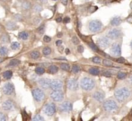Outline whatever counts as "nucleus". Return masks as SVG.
I'll use <instances>...</instances> for the list:
<instances>
[{
	"mask_svg": "<svg viewBox=\"0 0 132 121\" xmlns=\"http://www.w3.org/2000/svg\"><path fill=\"white\" fill-rule=\"evenodd\" d=\"M127 21H128L129 23H132V15H130L129 17H128V19H127Z\"/></svg>",
	"mask_w": 132,
	"mask_h": 121,
	"instance_id": "603ef678",
	"label": "nucleus"
},
{
	"mask_svg": "<svg viewBox=\"0 0 132 121\" xmlns=\"http://www.w3.org/2000/svg\"><path fill=\"white\" fill-rule=\"evenodd\" d=\"M80 86L84 91L89 92V91H92L93 89L95 87V82H94V80L93 78L84 76L81 79Z\"/></svg>",
	"mask_w": 132,
	"mask_h": 121,
	"instance_id": "f03ea898",
	"label": "nucleus"
},
{
	"mask_svg": "<svg viewBox=\"0 0 132 121\" xmlns=\"http://www.w3.org/2000/svg\"><path fill=\"white\" fill-rule=\"evenodd\" d=\"M3 75H4V77L6 78V79H10V78L12 77V75H13V72L10 71V70L6 71V72L3 74Z\"/></svg>",
	"mask_w": 132,
	"mask_h": 121,
	"instance_id": "7c9ffc66",
	"label": "nucleus"
},
{
	"mask_svg": "<svg viewBox=\"0 0 132 121\" xmlns=\"http://www.w3.org/2000/svg\"><path fill=\"white\" fill-rule=\"evenodd\" d=\"M63 22H65V23H67V22H70V18H69V17H65V18H64V20H63Z\"/></svg>",
	"mask_w": 132,
	"mask_h": 121,
	"instance_id": "09e8293b",
	"label": "nucleus"
},
{
	"mask_svg": "<svg viewBox=\"0 0 132 121\" xmlns=\"http://www.w3.org/2000/svg\"><path fill=\"white\" fill-rule=\"evenodd\" d=\"M1 41L3 43H7V42L10 41V38H9V36H8L7 34H5V35H3V36L1 37Z\"/></svg>",
	"mask_w": 132,
	"mask_h": 121,
	"instance_id": "c756f323",
	"label": "nucleus"
},
{
	"mask_svg": "<svg viewBox=\"0 0 132 121\" xmlns=\"http://www.w3.org/2000/svg\"><path fill=\"white\" fill-rule=\"evenodd\" d=\"M50 97L54 101H62L63 99H64V92L61 90L53 91L50 94Z\"/></svg>",
	"mask_w": 132,
	"mask_h": 121,
	"instance_id": "9d476101",
	"label": "nucleus"
},
{
	"mask_svg": "<svg viewBox=\"0 0 132 121\" xmlns=\"http://www.w3.org/2000/svg\"><path fill=\"white\" fill-rule=\"evenodd\" d=\"M7 52H8V50L6 47H1V48H0V55L6 56L7 54Z\"/></svg>",
	"mask_w": 132,
	"mask_h": 121,
	"instance_id": "f704fd0d",
	"label": "nucleus"
},
{
	"mask_svg": "<svg viewBox=\"0 0 132 121\" xmlns=\"http://www.w3.org/2000/svg\"><path fill=\"white\" fill-rule=\"evenodd\" d=\"M128 81H129V83H130V84H132V74L130 75V76H129V80H128Z\"/></svg>",
	"mask_w": 132,
	"mask_h": 121,
	"instance_id": "5fc2aeb1",
	"label": "nucleus"
},
{
	"mask_svg": "<svg viewBox=\"0 0 132 121\" xmlns=\"http://www.w3.org/2000/svg\"><path fill=\"white\" fill-rule=\"evenodd\" d=\"M0 32H1V27H0Z\"/></svg>",
	"mask_w": 132,
	"mask_h": 121,
	"instance_id": "680f3d73",
	"label": "nucleus"
},
{
	"mask_svg": "<svg viewBox=\"0 0 132 121\" xmlns=\"http://www.w3.org/2000/svg\"><path fill=\"white\" fill-rule=\"evenodd\" d=\"M72 110H73V106H72V103L69 101H65V102L61 103L59 106V110L61 112L68 113L70 111H72Z\"/></svg>",
	"mask_w": 132,
	"mask_h": 121,
	"instance_id": "9b49d317",
	"label": "nucleus"
},
{
	"mask_svg": "<svg viewBox=\"0 0 132 121\" xmlns=\"http://www.w3.org/2000/svg\"><path fill=\"white\" fill-rule=\"evenodd\" d=\"M2 107L5 110H11L15 108V103L12 100H6L3 102Z\"/></svg>",
	"mask_w": 132,
	"mask_h": 121,
	"instance_id": "dca6fc26",
	"label": "nucleus"
},
{
	"mask_svg": "<svg viewBox=\"0 0 132 121\" xmlns=\"http://www.w3.org/2000/svg\"><path fill=\"white\" fill-rule=\"evenodd\" d=\"M116 61H117L118 63H124L125 61H126V60H125L124 58H121V57H120L119 58L116 59Z\"/></svg>",
	"mask_w": 132,
	"mask_h": 121,
	"instance_id": "37998d69",
	"label": "nucleus"
},
{
	"mask_svg": "<svg viewBox=\"0 0 132 121\" xmlns=\"http://www.w3.org/2000/svg\"><path fill=\"white\" fill-rule=\"evenodd\" d=\"M103 64L105 66H110H110H113V63L111 62L110 60H109V59H103Z\"/></svg>",
	"mask_w": 132,
	"mask_h": 121,
	"instance_id": "473e14b6",
	"label": "nucleus"
},
{
	"mask_svg": "<svg viewBox=\"0 0 132 121\" xmlns=\"http://www.w3.org/2000/svg\"><path fill=\"white\" fill-rule=\"evenodd\" d=\"M42 53H43L44 56H49L51 54V48L50 47H45L42 50Z\"/></svg>",
	"mask_w": 132,
	"mask_h": 121,
	"instance_id": "cd10ccee",
	"label": "nucleus"
},
{
	"mask_svg": "<svg viewBox=\"0 0 132 121\" xmlns=\"http://www.w3.org/2000/svg\"><path fill=\"white\" fill-rule=\"evenodd\" d=\"M121 23V18L120 16H114L110 19V24L112 26H119Z\"/></svg>",
	"mask_w": 132,
	"mask_h": 121,
	"instance_id": "a211bd4d",
	"label": "nucleus"
},
{
	"mask_svg": "<svg viewBox=\"0 0 132 121\" xmlns=\"http://www.w3.org/2000/svg\"><path fill=\"white\" fill-rule=\"evenodd\" d=\"M40 18H36L33 20V23H34V24H38V23H40Z\"/></svg>",
	"mask_w": 132,
	"mask_h": 121,
	"instance_id": "49530a36",
	"label": "nucleus"
},
{
	"mask_svg": "<svg viewBox=\"0 0 132 121\" xmlns=\"http://www.w3.org/2000/svg\"><path fill=\"white\" fill-rule=\"evenodd\" d=\"M110 54L114 57H120L121 55V43H113L110 46Z\"/></svg>",
	"mask_w": 132,
	"mask_h": 121,
	"instance_id": "6e6552de",
	"label": "nucleus"
},
{
	"mask_svg": "<svg viewBox=\"0 0 132 121\" xmlns=\"http://www.w3.org/2000/svg\"><path fill=\"white\" fill-rule=\"evenodd\" d=\"M3 92H4L5 94H6V95H11L13 92H15V86L13 84L11 83H7V84H6L4 85V87H3Z\"/></svg>",
	"mask_w": 132,
	"mask_h": 121,
	"instance_id": "ddd939ff",
	"label": "nucleus"
},
{
	"mask_svg": "<svg viewBox=\"0 0 132 121\" xmlns=\"http://www.w3.org/2000/svg\"><path fill=\"white\" fill-rule=\"evenodd\" d=\"M19 64H20V60H18V59H13V60L10 61V63H9L8 66H18Z\"/></svg>",
	"mask_w": 132,
	"mask_h": 121,
	"instance_id": "c85d7f7f",
	"label": "nucleus"
},
{
	"mask_svg": "<svg viewBox=\"0 0 132 121\" xmlns=\"http://www.w3.org/2000/svg\"><path fill=\"white\" fill-rule=\"evenodd\" d=\"M19 15H15V18L17 19V20H22V16H18Z\"/></svg>",
	"mask_w": 132,
	"mask_h": 121,
	"instance_id": "864d4df0",
	"label": "nucleus"
},
{
	"mask_svg": "<svg viewBox=\"0 0 132 121\" xmlns=\"http://www.w3.org/2000/svg\"><path fill=\"white\" fill-rule=\"evenodd\" d=\"M72 42H73L74 44L77 45V44H78V43H79V40L77 39V37L74 36L73 38H72Z\"/></svg>",
	"mask_w": 132,
	"mask_h": 121,
	"instance_id": "a19ab883",
	"label": "nucleus"
},
{
	"mask_svg": "<svg viewBox=\"0 0 132 121\" xmlns=\"http://www.w3.org/2000/svg\"><path fill=\"white\" fill-rule=\"evenodd\" d=\"M40 1H41V3L45 4V3H47V1H48V0H40Z\"/></svg>",
	"mask_w": 132,
	"mask_h": 121,
	"instance_id": "13d9d810",
	"label": "nucleus"
},
{
	"mask_svg": "<svg viewBox=\"0 0 132 121\" xmlns=\"http://www.w3.org/2000/svg\"><path fill=\"white\" fill-rule=\"evenodd\" d=\"M110 39L108 36H104V37H101L97 40V45L99 46L101 48H107L110 47Z\"/></svg>",
	"mask_w": 132,
	"mask_h": 121,
	"instance_id": "39448f33",
	"label": "nucleus"
},
{
	"mask_svg": "<svg viewBox=\"0 0 132 121\" xmlns=\"http://www.w3.org/2000/svg\"><path fill=\"white\" fill-rule=\"evenodd\" d=\"M43 40L45 42H50V41L51 40V38H50V36H44Z\"/></svg>",
	"mask_w": 132,
	"mask_h": 121,
	"instance_id": "c03bdc74",
	"label": "nucleus"
},
{
	"mask_svg": "<svg viewBox=\"0 0 132 121\" xmlns=\"http://www.w3.org/2000/svg\"><path fill=\"white\" fill-rule=\"evenodd\" d=\"M6 28L8 30H15L17 28V25L15 22H6Z\"/></svg>",
	"mask_w": 132,
	"mask_h": 121,
	"instance_id": "4be33fe9",
	"label": "nucleus"
},
{
	"mask_svg": "<svg viewBox=\"0 0 132 121\" xmlns=\"http://www.w3.org/2000/svg\"><path fill=\"white\" fill-rule=\"evenodd\" d=\"M61 3L64 5H66L68 4V0H61Z\"/></svg>",
	"mask_w": 132,
	"mask_h": 121,
	"instance_id": "8fccbe9b",
	"label": "nucleus"
},
{
	"mask_svg": "<svg viewBox=\"0 0 132 121\" xmlns=\"http://www.w3.org/2000/svg\"><path fill=\"white\" fill-rule=\"evenodd\" d=\"M93 98L97 100V101H99V102H102L103 101V100L105 99V94H104V92H101V91H96L93 93Z\"/></svg>",
	"mask_w": 132,
	"mask_h": 121,
	"instance_id": "2eb2a0df",
	"label": "nucleus"
},
{
	"mask_svg": "<svg viewBox=\"0 0 132 121\" xmlns=\"http://www.w3.org/2000/svg\"><path fill=\"white\" fill-rule=\"evenodd\" d=\"M32 7V5L30 3V1H23L22 4V8L23 10H29Z\"/></svg>",
	"mask_w": 132,
	"mask_h": 121,
	"instance_id": "412c9836",
	"label": "nucleus"
},
{
	"mask_svg": "<svg viewBox=\"0 0 132 121\" xmlns=\"http://www.w3.org/2000/svg\"><path fill=\"white\" fill-rule=\"evenodd\" d=\"M38 32H39L40 33H42L44 32V25H41L40 27V28H39V30H38Z\"/></svg>",
	"mask_w": 132,
	"mask_h": 121,
	"instance_id": "de8ad7c7",
	"label": "nucleus"
},
{
	"mask_svg": "<svg viewBox=\"0 0 132 121\" xmlns=\"http://www.w3.org/2000/svg\"><path fill=\"white\" fill-rule=\"evenodd\" d=\"M121 35H122V32L121 30L120 29H117V28H114V29H111L110 30L108 33H107V36L110 38L111 40H115L121 38Z\"/></svg>",
	"mask_w": 132,
	"mask_h": 121,
	"instance_id": "0eeeda50",
	"label": "nucleus"
},
{
	"mask_svg": "<svg viewBox=\"0 0 132 121\" xmlns=\"http://www.w3.org/2000/svg\"><path fill=\"white\" fill-rule=\"evenodd\" d=\"M19 48H20V43H18V42H13L11 44V48L13 50H16Z\"/></svg>",
	"mask_w": 132,
	"mask_h": 121,
	"instance_id": "72a5a7b5",
	"label": "nucleus"
},
{
	"mask_svg": "<svg viewBox=\"0 0 132 121\" xmlns=\"http://www.w3.org/2000/svg\"><path fill=\"white\" fill-rule=\"evenodd\" d=\"M67 88L70 91H77L78 89V82L76 78H71L67 82Z\"/></svg>",
	"mask_w": 132,
	"mask_h": 121,
	"instance_id": "4468645a",
	"label": "nucleus"
},
{
	"mask_svg": "<svg viewBox=\"0 0 132 121\" xmlns=\"http://www.w3.org/2000/svg\"><path fill=\"white\" fill-rule=\"evenodd\" d=\"M3 61V58H0V62H2Z\"/></svg>",
	"mask_w": 132,
	"mask_h": 121,
	"instance_id": "052dcab7",
	"label": "nucleus"
},
{
	"mask_svg": "<svg viewBox=\"0 0 132 121\" xmlns=\"http://www.w3.org/2000/svg\"><path fill=\"white\" fill-rule=\"evenodd\" d=\"M103 22L99 20H92L91 22L88 23V29L91 32L96 33L99 32L101 30L103 29Z\"/></svg>",
	"mask_w": 132,
	"mask_h": 121,
	"instance_id": "20e7f679",
	"label": "nucleus"
},
{
	"mask_svg": "<svg viewBox=\"0 0 132 121\" xmlns=\"http://www.w3.org/2000/svg\"><path fill=\"white\" fill-rule=\"evenodd\" d=\"M61 44H62V41H61V40H57V41H56V45H57L58 47L61 46Z\"/></svg>",
	"mask_w": 132,
	"mask_h": 121,
	"instance_id": "3c124183",
	"label": "nucleus"
},
{
	"mask_svg": "<svg viewBox=\"0 0 132 121\" xmlns=\"http://www.w3.org/2000/svg\"><path fill=\"white\" fill-rule=\"evenodd\" d=\"M19 38L20 39H22L23 40H26L28 38H29V34L26 32H19Z\"/></svg>",
	"mask_w": 132,
	"mask_h": 121,
	"instance_id": "b1692460",
	"label": "nucleus"
},
{
	"mask_svg": "<svg viewBox=\"0 0 132 121\" xmlns=\"http://www.w3.org/2000/svg\"><path fill=\"white\" fill-rule=\"evenodd\" d=\"M130 47H131V48H132V40H131V42H130Z\"/></svg>",
	"mask_w": 132,
	"mask_h": 121,
	"instance_id": "bf43d9fd",
	"label": "nucleus"
},
{
	"mask_svg": "<svg viewBox=\"0 0 132 121\" xmlns=\"http://www.w3.org/2000/svg\"><path fill=\"white\" fill-rule=\"evenodd\" d=\"M58 71H59V67L56 66V65H51V66H49L48 72L50 74H54L58 73Z\"/></svg>",
	"mask_w": 132,
	"mask_h": 121,
	"instance_id": "aec40b11",
	"label": "nucleus"
},
{
	"mask_svg": "<svg viewBox=\"0 0 132 121\" xmlns=\"http://www.w3.org/2000/svg\"><path fill=\"white\" fill-rule=\"evenodd\" d=\"M103 75L106 77H111V74H110V71H103Z\"/></svg>",
	"mask_w": 132,
	"mask_h": 121,
	"instance_id": "58836bf2",
	"label": "nucleus"
},
{
	"mask_svg": "<svg viewBox=\"0 0 132 121\" xmlns=\"http://www.w3.org/2000/svg\"><path fill=\"white\" fill-rule=\"evenodd\" d=\"M80 70H81V68L78 65H74V66H72V73L77 74V73H79V72H80Z\"/></svg>",
	"mask_w": 132,
	"mask_h": 121,
	"instance_id": "2f4dec72",
	"label": "nucleus"
},
{
	"mask_svg": "<svg viewBox=\"0 0 132 121\" xmlns=\"http://www.w3.org/2000/svg\"><path fill=\"white\" fill-rule=\"evenodd\" d=\"M77 50H78V52H80V53H83L84 52V47L83 46H78Z\"/></svg>",
	"mask_w": 132,
	"mask_h": 121,
	"instance_id": "a18cd8bd",
	"label": "nucleus"
},
{
	"mask_svg": "<svg viewBox=\"0 0 132 121\" xmlns=\"http://www.w3.org/2000/svg\"><path fill=\"white\" fill-rule=\"evenodd\" d=\"M61 21H62V19L60 18V17H59V18L57 19V22H61Z\"/></svg>",
	"mask_w": 132,
	"mask_h": 121,
	"instance_id": "6e6d98bb",
	"label": "nucleus"
},
{
	"mask_svg": "<svg viewBox=\"0 0 132 121\" xmlns=\"http://www.w3.org/2000/svg\"><path fill=\"white\" fill-rule=\"evenodd\" d=\"M50 88L53 91H59L63 88V83L59 80H51L50 82Z\"/></svg>",
	"mask_w": 132,
	"mask_h": 121,
	"instance_id": "f8f14e48",
	"label": "nucleus"
},
{
	"mask_svg": "<svg viewBox=\"0 0 132 121\" xmlns=\"http://www.w3.org/2000/svg\"><path fill=\"white\" fill-rule=\"evenodd\" d=\"M89 46H90V47H91V48H92L94 50V51H96V52H99L100 51L99 48H98V47H97L95 44H94L93 42H90V43H89Z\"/></svg>",
	"mask_w": 132,
	"mask_h": 121,
	"instance_id": "c9c22d12",
	"label": "nucleus"
},
{
	"mask_svg": "<svg viewBox=\"0 0 132 121\" xmlns=\"http://www.w3.org/2000/svg\"><path fill=\"white\" fill-rule=\"evenodd\" d=\"M103 110L107 112H114L119 109L117 102L113 100H107L103 104Z\"/></svg>",
	"mask_w": 132,
	"mask_h": 121,
	"instance_id": "7ed1b4c3",
	"label": "nucleus"
},
{
	"mask_svg": "<svg viewBox=\"0 0 132 121\" xmlns=\"http://www.w3.org/2000/svg\"><path fill=\"white\" fill-rule=\"evenodd\" d=\"M53 1H56V0H53Z\"/></svg>",
	"mask_w": 132,
	"mask_h": 121,
	"instance_id": "69168bd1",
	"label": "nucleus"
},
{
	"mask_svg": "<svg viewBox=\"0 0 132 121\" xmlns=\"http://www.w3.org/2000/svg\"><path fill=\"white\" fill-rule=\"evenodd\" d=\"M131 5V7H132V4H131V5Z\"/></svg>",
	"mask_w": 132,
	"mask_h": 121,
	"instance_id": "e2e57ef3",
	"label": "nucleus"
},
{
	"mask_svg": "<svg viewBox=\"0 0 132 121\" xmlns=\"http://www.w3.org/2000/svg\"><path fill=\"white\" fill-rule=\"evenodd\" d=\"M60 68L64 71H69L70 70V65L69 64H67V63H62L61 65H60Z\"/></svg>",
	"mask_w": 132,
	"mask_h": 121,
	"instance_id": "a878e982",
	"label": "nucleus"
},
{
	"mask_svg": "<svg viewBox=\"0 0 132 121\" xmlns=\"http://www.w3.org/2000/svg\"><path fill=\"white\" fill-rule=\"evenodd\" d=\"M88 73L90 74H92V75L97 76V75H99L101 72H100V70L98 67H91L90 69L88 70Z\"/></svg>",
	"mask_w": 132,
	"mask_h": 121,
	"instance_id": "6ab92c4d",
	"label": "nucleus"
},
{
	"mask_svg": "<svg viewBox=\"0 0 132 121\" xmlns=\"http://www.w3.org/2000/svg\"><path fill=\"white\" fill-rule=\"evenodd\" d=\"M5 1H8V0H5Z\"/></svg>",
	"mask_w": 132,
	"mask_h": 121,
	"instance_id": "0e129e2a",
	"label": "nucleus"
},
{
	"mask_svg": "<svg viewBox=\"0 0 132 121\" xmlns=\"http://www.w3.org/2000/svg\"><path fill=\"white\" fill-rule=\"evenodd\" d=\"M131 96V91L128 87H121L114 92V97L119 102H124Z\"/></svg>",
	"mask_w": 132,
	"mask_h": 121,
	"instance_id": "f257e3e1",
	"label": "nucleus"
},
{
	"mask_svg": "<svg viewBox=\"0 0 132 121\" xmlns=\"http://www.w3.org/2000/svg\"><path fill=\"white\" fill-rule=\"evenodd\" d=\"M30 57H31V58L33 59H37L39 58V57H40V52L37 51V50H33L30 53Z\"/></svg>",
	"mask_w": 132,
	"mask_h": 121,
	"instance_id": "5701e85b",
	"label": "nucleus"
},
{
	"mask_svg": "<svg viewBox=\"0 0 132 121\" xmlns=\"http://www.w3.org/2000/svg\"><path fill=\"white\" fill-rule=\"evenodd\" d=\"M33 96L36 101H41L44 99V97H45V93H44L42 90L37 88L34 89L33 91Z\"/></svg>",
	"mask_w": 132,
	"mask_h": 121,
	"instance_id": "1a4fd4ad",
	"label": "nucleus"
},
{
	"mask_svg": "<svg viewBox=\"0 0 132 121\" xmlns=\"http://www.w3.org/2000/svg\"><path fill=\"white\" fill-rule=\"evenodd\" d=\"M56 110H57V107L54 103H47L43 108L44 113L48 116H53L56 113Z\"/></svg>",
	"mask_w": 132,
	"mask_h": 121,
	"instance_id": "423d86ee",
	"label": "nucleus"
},
{
	"mask_svg": "<svg viewBox=\"0 0 132 121\" xmlns=\"http://www.w3.org/2000/svg\"><path fill=\"white\" fill-rule=\"evenodd\" d=\"M92 61L95 64H100L101 63V58L100 57H94L92 58Z\"/></svg>",
	"mask_w": 132,
	"mask_h": 121,
	"instance_id": "e433bc0d",
	"label": "nucleus"
},
{
	"mask_svg": "<svg viewBox=\"0 0 132 121\" xmlns=\"http://www.w3.org/2000/svg\"><path fill=\"white\" fill-rule=\"evenodd\" d=\"M50 82H51V80L43 78V79H40V80H39V84H40L42 88L48 89L50 87Z\"/></svg>",
	"mask_w": 132,
	"mask_h": 121,
	"instance_id": "f3484780",
	"label": "nucleus"
},
{
	"mask_svg": "<svg viewBox=\"0 0 132 121\" xmlns=\"http://www.w3.org/2000/svg\"><path fill=\"white\" fill-rule=\"evenodd\" d=\"M70 53V50L68 49V48H66V54H69Z\"/></svg>",
	"mask_w": 132,
	"mask_h": 121,
	"instance_id": "4d7b16f0",
	"label": "nucleus"
},
{
	"mask_svg": "<svg viewBox=\"0 0 132 121\" xmlns=\"http://www.w3.org/2000/svg\"><path fill=\"white\" fill-rule=\"evenodd\" d=\"M1 120H6V115H5L4 113H2V112H0V121Z\"/></svg>",
	"mask_w": 132,
	"mask_h": 121,
	"instance_id": "79ce46f5",
	"label": "nucleus"
},
{
	"mask_svg": "<svg viewBox=\"0 0 132 121\" xmlns=\"http://www.w3.org/2000/svg\"><path fill=\"white\" fill-rule=\"evenodd\" d=\"M33 10H34V12H40L41 11V5H34V7H33Z\"/></svg>",
	"mask_w": 132,
	"mask_h": 121,
	"instance_id": "4c0bfd02",
	"label": "nucleus"
},
{
	"mask_svg": "<svg viewBox=\"0 0 132 121\" xmlns=\"http://www.w3.org/2000/svg\"><path fill=\"white\" fill-rule=\"evenodd\" d=\"M126 77H127V73H126V72H122V71H121V72H119V73L117 74V78L118 79H120V80L125 79Z\"/></svg>",
	"mask_w": 132,
	"mask_h": 121,
	"instance_id": "393cba45",
	"label": "nucleus"
},
{
	"mask_svg": "<svg viewBox=\"0 0 132 121\" xmlns=\"http://www.w3.org/2000/svg\"><path fill=\"white\" fill-rule=\"evenodd\" d=\"M33 120H40V121H41V120H43L44 118L42 117H41V116H40V115H39V114H38V115H36V116H35V117H33Z\"/></svg>",
	"mask_w": 132,
	"mask_h": 121,
	"instance_id": "ea45409f",
	"label": "nucleus"
},
{
	"mask_svg": "<svg viewBox=\"0 0 132 121\" xmlns=\"http://www.w3.org/2000/svg\"><path fill=\"white\" fill-rule=\"evenodd\" d=\"M35 73L37 74H39V75H41V74H43L45 73V69H44L43 67H41V66H39V67H36V69H35Z\"/></svg>",
	"mask_w": 132,
	"mask_h": 121,
	"instance_id": "bb28decb",
	"label": "nucleus"
}]
</instances>
